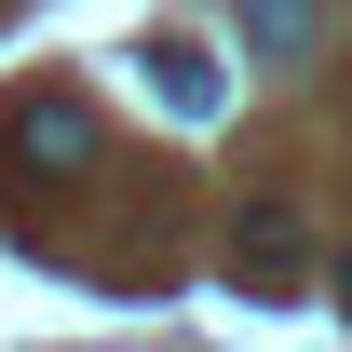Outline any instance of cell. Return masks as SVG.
<instances>
[{
  "mask_svg": "<svg viewBox=\"0 0 352 352\" xmlns=\"http://www.w3.org/2000/svg\"><path fill=\"white\" fill-rule=\"evenodd\" d=\"M0 135H14V163H54V176H82V163H95V109H82V95H28Z\"/></svg>",
  "mask_w": 352,
  "mask_h": 352,
  "instance_id": "1",
  "label": "cell"
},
{
  "mask_svg": "<svg viewBox=\"0 0 352 352\" xmlns=\"http://www.w3.org/2000/svg\"><path fill=\"white\" fill-rule=\"evenodd\" d=\"M311 28H325V0H244V41L285 68V54H311Z\"/></svg>",
  "mask_w": 352,
  "mask_h": 352,
  "instance_id": "4",
  "label": "cell"
},
{
  "mask_svg": "<svg viewBox=\"0 0 352 352\" xmlns=\"http://www.w3.org/2000/svg\"><path fill=\"white\" fill-rule=\"evenodd\" d=\"M325 298H339V325H352V258H339V271H325Z\"/></svg>",
  "mask_w": 352,
  "mask_h": 352,
  "instance_id": "5",
  "label": "cell"
},
{
  "mask_svg": "<svg viewBox=\"0 0 352 352\" xmlns=\"http://www.w3.org/2000/svg\"><path fill=\"white\" fill-rule=\"evenodd\" d=\"M298 258H311V230L285 217V204H258V217H244V271H258V298H271V285H285Z\"/></svg>",
  "mask_w": 352,
  "mask_h": 352,
  "instance_id": "3",
  "label": "cell"
},
{
  "mask_svg": "<svg viewBox=\"0 0 352 352\" xmlns=\"http://www.w3.org/2000/svg\"><path fill=\"white\" fill-rule=\"evenodd\" d=\"M149 82H163V109H176V122H217V109H230V82H217L190 41H149Z\"/></svg>",
  "mask_w": 352,
  "mask_h": 352,
  "instance_id": "2",
  "label": "cell"
}]
</instances>
